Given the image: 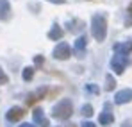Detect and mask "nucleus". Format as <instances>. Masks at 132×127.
Returning <instances> with one entry per match:
<instances>
[{
  "instance_id": "nucleus-1",
  "label": "nucleus",
  "mask_w": 132,
  "mask_h": 127,
  "mask_svg": "<svg viewBox=\"0 0 132 127\" xmlns=\"http://www.w3.org/2000/svg\"><path fill=\"white\" fill-rule=\"evenodd\" d=\"M91 34L96 41L105 40V34H107V18H105V14H102V13L93 14V18H91Z\"/></svg>"
},
{
  "instance_id": "nucleus-2",
  "label": "nucleus",
  "mask_w": 132,
  "mask_h": 127,
  "mask_svg": "<svg viewBox=\"0 0 132 127\" xmlns=\"http://www.w3.org/2000/svg\"><path fill=\"white\" fill-rule=\"evenodd\" d=\"M73 113V104L70 99H63L61 102H57L52 109V116L57 120H68Z\"/></svg>"
},
{
  "instance_id": "nucleus-3",
  "label": "nucleus",
  "mask_w": 132,
  "mask_h": 127,
  "mask_svg": "<svg viewBox=\"0 0 132 127\" xmlns=\"http://www.w3.org/2000/svg\"><path fill=\"white\" fill-rule=\"evenodd\" d=\"M130 64V57L129 56H121V54H116L112 59H111V68L114 70V73H123L125 68Z\"/></svg>"
},
{
  "instance_id": "nucleus-4",
  "label": "nucleus",
  "mask_w": 132,
  "mask_h": 127,
  "mask_svg": "<svg viewBox=\"0 0 132 127\" xmlns=\"http://www.w3.org/2000/svg\"><path fill=\"white\" fill-rule=\"evenodd\" d=\"M71 56V50H70V45L68 43H59L55 48H54V57L55 59H61V61H64V59H68Z\"/></svg>"
},
{
  "instance_id": "nucleus-5",
  "label": "nucleus",
  "mask_w": 132,
  "mask_h": 127,
  "mask_svg": "<svg viewBox=\"0 0 132 127\" xmlns=\"http://www.w3.org/2000/svg\"><path fill=\"white\" fill-rule=\"evenodd\" d=\"M130 100H132V89L130 88H125V89H121V91H118L114 95V102L116 104H127Z\"/></svg>"
},
{
  "instance_id": "nucleus-6",
  "label": "nucleus",
  "mask_w": 132,
  "mask_h": 127,
  "mask_svg": "<svg viewBox=\"0 0 132 127\" xmlns=\"http://www.w3.org/2000/svg\"><path fill=\"white\" fill-rule=\"evenodd\" d=\"M112 48H114V52H116V54L129 56V54L132 52V40H129V41H123V43H116Z\"/></svg>"
},
{
  "instance_id": "nucleus-7",
  "label": "nucleus",
  "mask_w": 132,
  "mask_h": 127,
  "mask_svg": "<svg viewBox=\"0 0 132 127\" xmlns=\"http://www.w3.org/2000/svg\"><path fill=\"white\" fill-rule=\"evenodd\" d=\"M23 115H25V113H23L22 107H11V109L5 113V118H7L9 122H18V120H22Z\"/></svg>"
},
{
  "instance_id": "nucleus-8",
  "label": "nucleus",
  "mask_w": 132,
  "mask_h": 127,
  "mask_svg": "<svg viewBox=\"0 0 132 127\" xmlns=\"http://www.w3.org/2000/svg\"><path fill=\"white\" fill-rule=\"evenodd\" d=\"M0 20L2 21L11 20V5L7 0H0Z\"/></svg>"
},
{
  "instance_id": "nucleus-9",
  "label": "nucleus",
  "mask_w": 132,
  "mask_h": 127,
  "mask_svg": "<svg viewBox=\"0 0 132 127\" xmlns=\"http://www.w3.org/2000/svg\"><path fill=\"white\" fill-rule=\"evenodd\" d=\"M112 120H114V116H112V113H111V109H109V104H105V111L100 113L98 122H100L102 125H109V124H112Z\"/></svg>"
},
{
  "instance_id": "nucleus-10",
  "label": "nucleus",
  "mask_w": 132,
  "mask_h": 127,
  "mask_svg": "<svg viewBox=\"0 0 132 127\" xmlns=\"http://www.w3.org/2000/svg\"><path fill=\"white\" fill-rule=\"evenodd\" d=\"M86 38L84 36H80V38H77V41H75V54H77V57H84V52H86Z\"/></svg>"
},
{
  "instance_id": "nucleus-11",
  "label": "nucleus",
  "mask_w": 132,
  "mask_h": 127,
  "mask_svg": "<svg viewBox=\"0 0 132 127\" xmlns=\"http://www.w3.org/2000/svg\"><path fill=\"white\" fill-rule=\"evenodd\" d=\"M32 118H34V122H36L38 125H41V127H48V125H50V124H48V120L45 118V115H43V111H41V109H34Z\"/></svg>"
},
{
  "instance_id": "nucleus-12",
  "label": "nucleus",
  "mask_w": 132,
  "mask_h": 127,
  "mask_svg": "<svg viewBox=\"0 0 132 127\" xmlns=\"http://www.w3.org/2000/svg\"><path fill=\"white\" fill-rule=\"evenodd\" d=\"M63 34H64V31H63V29H61V27L55 23V25L50 29V32H48V38H50L52 41H57V40H61V38H63Z\"/></svg>"
},
{
  "instance_id": "nucleus-13",
  "label": "nucleus",
  "mask_w": 132,
  "mask_h": 127,
  "mask_svg": "<svg viewBox=\"0 0 132 127\" xmlns=\"http://www.w3.org/2000/svg\"><path fill=\"white\" fill-rule=\"evenodd\" d=\"M45 93H46V89L45 88H41V89H38L36 93H30L29 97H27V106H32L36 100H39V97H43Z\"/></svg>"
},
{
  "instance_id": "nucleus-14",
  "label": "nucleus",
  "mask_w": 132,
  "mask_h": 127,
  "mask_svg": "<svg viewBox=\"0 0 132 127\" xmlns=\"http://www.w3.org/2000/svg\"><path fill=\"white\" fill-rule=\"evenodd\" d=\"M82 27H84V23L80 20H70L68 21V29H70L71 32H80Z\"/></svg>"
},
{
  "instance_id": "nucleus-15",
  "label": "nucleus",
  "mask_w": 132,
  "mask_h": 127,
  "mask_svg": "<svg viewBox=\"0 0 132 127\" xmlns=\"http://www.w3.org/2000/svg\"><path fill=\"white\" fill-rule=\"evenodd\" d=\"M32 77H34V68H32V66L23 68V81H30Z\"/></svg>"
},
{
  "instance_id": "nucleus-16",
  "label": "nucleus",
  "mask_w": 132,
  "mask_h": 127,
  "mask_svg": "<svg viewBox=\"0 0 132 127\" xmlns=\"http://www.w3.org/2000/svg\"><path fill=\"white\" fill-rule=\"evenodd\" d=\"M114 86H116L114 77H112V75H107V77H105V89H107V91H112V89H114Z\"/></svg>"
},
{
  "instance_id": "nucleus-17",
  "label": "nucleus",
  "mask_w": 132,
  "mask_h": 127,
  "mask_svg": "<svg viewBox=\"0 0 132 127\" xmlns=\"http://www.w3.org/2000/svg\"><path fill=\"white\" fill-rule=\"evenodd\" d=\"M80 113H82L84 116H91V115H93V106H89V104H86V106H82V109H80Z\"/></svg>"
},
{
  "instance_id": "nucleus-18",
  "label": "nucleus",
  "mask_w": 132,
  "mask_h": 127,
  "mask_svg": "<svg viewBox=\"0 0 132 127\" xmlns=\"http://www.w3.org/2000/svg\"><path fill=\"white\" fill-rule=\"evenodd\" d=\"M7 81H9V77H7V75H5V72L0 68V86H2V84H7Z\"/></svg>"
},
{
  "instance_id": "nucleus-19",
  "label": "nucleus",
  "mask_w": 132,
  "mask_h": 127,
  "mask_svg": "<svg viewBox=\"0 0 132 127\" xmlns=\"http://www.w3.org/2000/svg\"><path fill=\"white\" fill-rule=\"evenodd\" d=\"M86 89H88L89 93H98V91H100V89H98L95 84H86Z\"/></svg>"
},
{
  "instance_id": "nucleus-20",
  "label": "nucleus",
  "mask_w": 132,
  "mask_h": 127,
  "mask_svg": "<svg viewBox=\"0 0 132 127\" xmlns=\"http://www.w3.org/2000/svg\"><path fill=\"white\" fill-rule=\"evenodd\" d=\"M43 63H45L43 56H36V57H34V64H36V66H41Z\"/></svg>"
},
{
  "instance_id": "nucleus-21",
  "label": "nucleus",
  "mask_w": 132,
  "mask_h": 127,
  "mask_svg": "<svg viewBox=\"0 0 132 127\" xmlns=\"http://www.w3.org/2000/svg\"><path fill=\"white\" fill-rule=\"evenodd\" d=\"M132 23V4L129 5V18H127V25H130Z\"/></svg>"
},
{
  "instance_id": "nucleus-22",
  "label": "nucleus",
  "mask_w": 132,
  "mask_h": 127,
  "mask_svg": "<svg viewBox=\"0 0 132 127\" xmlns=\"http://www.w3.org/2000/svg\"><path fill=\"white\" fill-rule=\"evenodd\" d=\"M80 127H96V125H95L93 122H82V125H80Z\"/></svg>"
},
{
  "instance_id": "nucleus-23",
  "label": "nucleus",
  "mask_w": 132,
  "mask_h": 127,
  "mask_svg": "<svg viewBox=\"0 0 132 127\" xmlns=\"http://www.w3.org/2000/svg\"><path fill=\"white\" fill-rule=\"evenodd\" d=\"M48 2H52V4H64L66 0H48Z\"/></svg>"
},
{
  "instance_id": "nucleus-24",
  "label": "nucleus",
  "mask_w": 132,
  "mask_h": 127,
  "mask_svg": "<svg viewBox=\"0 0 132 127\" xmlns=\"http://www.w3.org/2000/svg\"><path fill=\"white\" fill-rule=\"evenodd\" d=\"M20 127H34V125H32V124H22Z\"/></svg>"
},
{
  "instance_id": "nucleus-25",
  "label": "nucleus",
  "mask_w": 132,
  "mask_h": 127,
  "mask_svg": "<svg viewBox=\"0 0 132 127\" xmlns=\"http://www.w3.org/2000/svg\"><path fill=\"white\" fill-rule=\"evenodd\" d=\"M66 127H77V125H73V124H68V125H66Z\"/></svg>"
}]
</instances>
